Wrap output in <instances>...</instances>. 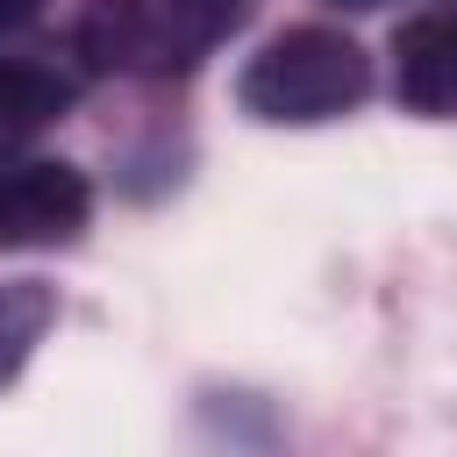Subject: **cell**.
I'll return each instance as SVG.
<instances>
[{
  "label": "cell",
  "instance_id": "1",
  "mask_svg": "<svg viewBox=\"0 0 457 457\" xmlns=\"http://www.w3.org/2000/svg\"><path fill=\"white\" fill-rule=\"evenodd\" d=\"M250 0H86L79 14V57L129 79H171L193 71Z\"/></svg>",
  "mask_w": 457,
  "mask_h": 457
},
{
  "label": "cell",
  "instance_id": "2",
  "mask_svg": "<svg viewBox=\"0 0 457 457\" xmlns=\"http://www.w3.org/2000/svg\"><path fill=\"white\" fill-rule=\"evenodd\" d=\"M364 93H371V57L343 29H321V21L271 36L236 79L243 114H257V121H336Z\"/></svg>",
  "mask_w": 457,
  "mask_h": 457
},
{
  "label": "cell",
  "instance_id": "3",
  "mask_svg": "<svg viewBox=\"0 0 457 457\" xmlns=\"http://www.w3.org/2000/svg\"><path fill=\"white\" fill-rule=\"evenodd\" d=\"M93 214V193L71 164H7L0 171V250H50L71 243Z\"/></svg>",
  "mask_w": 457,
  "mask_h": 457
},
{
  "label": "cell",
  "instance_id": "4",
  "mask_svg": "<svg viewBox=\"0 0 457 457\" xmlns=\"http://www.w3.org/2000/svg\"><path fill=\"white\" fill-rule=\"evenodd\" d=\"M393 93L414 114H457V0L421 7L393 36Z\"/></svg>",
  "mask_w": 457,
  "mask_h": 457
},
{
  "label": "cell",
  "instance_id": "5",
  "mask_svg": "<svg viewBox=\"0 0 457 457\" xmlns=\"http://www.w3.org/2000/svg\"><path fill=\"white\" fill-rule=\"evenodd\" d=\"M71 107V79L43 57H0V157H14L36 129Z\"/></svg>",
  "mask_w": 457,
  "mask_h": 457
},
{
  "label": "cell",
  "instance_id": "6",
  "mask_svg": "<svg viewBox=\"0 0 457 457\" xmlns=\"http://www.w3.org/2000/svg\"><path fill=\"white\" fill-rule=\"evenodd\" d=\"M50 314H57V300H50L43 278H0V386L29 364V350L43 343Z\"/></svg>",
  "mask_w": 457,
  "mask_h": 457
},
{
  "label": "cell",
  "instance_id": "7",
  "mask_svg": "<svg viewBox=\"0 0 457 457\" xmlns=\"http://www.w3.org/2000/svg\"><path fill=\"white\" fill-rule=\"evenodd\" d=\"M36 7H43V0H0V29H7V21H29Z\"/></svg>",
  "mask_w": 457,
  "mask_h": 457
}]
</instances>
